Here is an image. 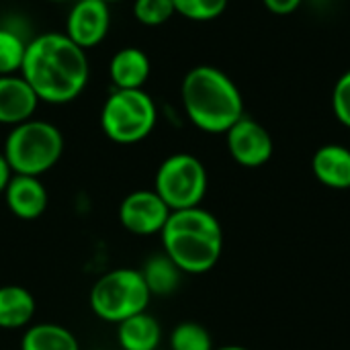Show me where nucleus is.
<instances>
[{
    "label": "nucleus",
    "mask_w": 350,
    "mask_h": 350,
    "mask_svg": "<svg viewBox=\"0 0 350 350\" xmlns=\"http://www.w3.org/2000/svg\"><path fill=\"white\" fill-rule=\"evenodd\" d=\"M41 103L66 105L78 98L90 76L86 51L66 33L47 31L27 41L18 72Z\"/></svg>",
    "instance_id": "1"
},
{
    "label": "nucleus",
    "mask_w": 350,
    "mask_h": 350,
    "mask_svg": "<svg viewBox=\"0 0 350 350\" xmlns=\"http://www.w3.org/2000/svg\"><path fill=\"white\" fill-rule=\"evenodd\" d=\"M189 121L205 133H226L244 117V100L234 80L213 66H195L180 84Z\"/></svg>",
    "instance_id": "2"
},
{
    "label": "nucleus",
    "mask_w": 350,
    "mask_h": 350,
    "mask_svg": "<svg viewBox=\"0 0 350 350\" xmlns=\"http://www.w3.org/2000/svg\"><path fill=\"white\" fill-rule=\"evenodd\" d=\"M160 236L164 254L189 275L211 271L224 250L221 224L201 205L172 211Z\"/></svg>",
    "instance_id": "3"
},
{
    "label": "nucleus",
    "mask_w": 350,
    "mask_h": 350,
    "mask_svg": "<svg viewBox=\"0 0 350 350\" xmlns=\"http://www.w3.org/2000/svg\"><path fill=\"white\" fill-rule=\"evenodd\" d=\"M2 154L14 174L41 176L59 162L64 135L53 123L33 117L8 131Z\"/></svg>",
    "instance_id": "4"
},
{
    "label": "nucleus",
    "mask_w": 350,
    "mask_h": 350,
    "mask_svg": "<svg viewBox=\"0 0 350 350\" xmlns=\"http://www.w3.org/2000/svg\"><path fill=\"white\" fill-rule=\"evenodd\" d=\"M156 121V103L144 88H115L100 109L105 135L121 146L144 142L154 131Z\"/></svg>",
    "instance_id": "5"
},
{
    "label": "nucleus",
    "mask_w": 350,
    "mask_h": 350,
    "mask_svg": "<svg viewBox=\"0 0 350 350\" xmlns=\"http://www.w3.org/2000/svg\"><path fill=\"white\" fill-rule=\"evenodd\" d=\"M152 293L142 277V271L115 269L105 273L90 289L92 314L109 324H121L123 320L148 312Z\"/></svg>",
    "instance_id": "6"
},
{
    "label": "nucleus",
    "mask_w": 350,
    "mask_h": 350,
    "mask_svg": "<svg viewBox=\"0 0 350 350\" xmlns=\"http://www.w3.org/2000/svg\"><path fill=\"white\" fill-rule=\"evenodd\" d=\"M154 191L170 211L199 207L207 193V170L193 154H172L158 166Z\"/></svg>",
    "instance_id": "7"
},
{
    "label": "nucleus",
    "mask_w": 350,
    "mask_h": 350,
    "mask_svg": "<svg viewBox=\"0 0 350 350\" xmlns=\"http://www.w3.org/2000/svg\"><path fill=\"white\" fill-rule=\"evenodd\" d=\"M170 213V207L160 199V195L154 189L133 191L119 205L121 226L135 236L162 234Z\"/></svg>",
    "instance_id": "8"
},
{
    "label": "nucleus",
    "mask_w": 350,
    "mask_h": 350,
    "mask_svg": "<svg viewBox=\"0 0 350 350\" xmlns=\"http://www.w3.org/2000/svg\"><path fill=\"white\" fill-rule=\"evenodd\" d=\"M111 29V10L105 0H76L66 16V35L84 51L105 41Z\"/></svg>",
    "instance_id": "9"
},
{
    "label": "nucleus",
    "mask_w": 350,
    "mask_h": 350,
    "mask_svg": "<svg viewBox=\"0 0 350 350\" xmlns=\"http://www.w3.org/2000/svg\"><path fill=\"white\" fill-rule=\"evenodd\" d=\"M226 142L230 156L246 168H258L267 164L273 156L271 133L254 119L242 117L226 131Z\"/></svg>",
    "instance_id": "10"
},
{
    "label": "nucleus",
    "mask_w": 350,
    "mask_h": 350,
    "mask_svg": "<svg viewBox=\"0 0 350 350\" xmlns=\"http://www.w3.org/2000/svg\"><path fill=\"white\" fill-rule=\"evenodd\" d=\"M39 98L21 74L0 76V123L18 125L33 119Z\"/></svg>",
    "instance_id": "11"
},
{
    "label": "nucleus",
    "mask_w": 350,
    "mask_h": 350,
    "mask_svg": "<svg viewBox=\"0 0 350 350\" xmlns=\"http://www.w3.org/2000/svg\"><path fill=\"white\" fill-rule=\"evenodd\" d=\"M6 207L12 215L25 221H33L41 217L47 209L49 197L47 189L39 180V176H27V174H12L6 191H4Z\"/></svg>",
    "instance_id": "12"
},
{
    "label": "nucleus",
    "mask_w": 350,
    "mask_h": 350,
    "mask_svg": "<svg viewBox=\"0 0 350 350\" xmlns=\"http://www.w3.org/2000/svg\"><path fill=\"white\" fill-rule=\"evenodd\" d=\"M152 72L150 55L139 47H121L109 62V78L115 88H144Z\"/></svg>",
    "instance_id": "13"
},
{
    "label": "nucleus",
    "mask_w": 350,
    "mask_h": 350,
    "mask_svg": "<svg viewBox=\"0 0 350 350\" xmlns=\"http://www.w3.org/2000/svg\"><path fill=\"white\" fill-rule=\"evenodd\" d=\"M312 170L314 176L330 189H350V150L338 144L322 146L312 158Z\"/></svg>",
    "instance_id": "14"
},
{
    "label": "nucleus",
    "mask_w": 350,
    "mask_h": 350,
    "mask_svg": "<svg viewBox=\"0 0 350 350\" xmlns=\"http://www.w3.org/2000/svg\"><path fill=\"white\" fill-rule=\"evenodd\" d=\"M162 340V328L148 312L135 314L117 324V342L121 350H156Z\"/></svg>",
    "instance_id": "15"
},
{
    "label": "nucleus",
    "mask_w": 350,
    "mask_h": 350,
    "mask_svg": "<svg viewBox=\"0 0 350 350\" xmlns=\"http://www.w3.org/2000/svg\"><path fill=\"white\" fill-rule=\"evenodd\" d=\"M37 304L29 289L21 285L0 287V328L16 330L31 324Z\"/></svg>",
    "instance_id": "16"
},
{
    "label": "nucleus",
    "mask_w": 350,
    "mask_h": 350,
    "mask_svg": "<svg viewBox=\"0 0 350 350\" xmlns=\"http://www.w3.org/2000/svg\"><path fill=\"white\" fill-rule=\"evenodd\" d=\"M21 350H80L76 336L59 324H33L21 338Z\"/></svg>",
    "instance_id": "17"
},
{
    "label": "nucleus",
    "mask_w": 350,
    "mask_h": 350,
    "mask_svg": "<svg viewBox=\"0 0 350 350\" xmlns=\"http://www.w3.org/2000/svg\"><path fill=\"white\" fill-rule=\"evenodd\" d=\"M142 277L152 295H170L178 289L183 271L166 254H158L148 258L142 269Z\"/></svg>",
    "instance_id": "18"
},
{
    "label": "nucleus",
    "mask_w": 350,
    "mask_h": 350,
    "mask_svg": "<svg viewBox=\"0 0 350 350\" xmlns=\"http://www.w3.org/2000/svg\"><path fill=\"white\" fill-rule=\"evenodd\" d=\"M27 41L12 29H0V76L18 74L25 59Z\"/></svg>",
    "instance_id": "19"
},
{
    "label": "nucleus",
    "mask_w": 350,
    "mask_h": 350,
    "mask_svg": "<svg viewBox=\"0 0 350 350\" xmlns=\"http://www.w3.org/2000/svg\"><path fill=\"white\" fill-rule=\"evenodd\" d=\"M172 350H213L211 334L197 322H183L170 334Z\"/></svg>",
    "instance_id": "20"
},
{
    "label": "nucleus",
    "mask_w": 350,
    "mask_h": 350,
    "mask_svg": "<svg viewBox=\"0 0 350 350\" xmlns=\"http://www.w3.org/2000/svg\"><path fill=\"white\" fill-rule=\"evenodd\" d=\"M228 2L230 0H172L176 14L197 23H207L221 16L228 8Z\"/></svg>",
    "instance_id": "21"
},
{
    "label": "nucleus",
    "mask_w": 350,
    "mask_h": 350,
    "mask_svg": "<svg viewBox=\"0 0 350 350\" xmlns=\"http://www.w3.org/2000/svg\"><path fill=\"white\" fill-rule=\"evenodd\" d=\"M176 14L172 0H133V16L146 27H160Z\"/></svg>",
    "instance_id": "22"
},
{
    "label": "nucleus",
    "mask_w": 350,
    "mask_h": 350,
    "mask_svg": "<svg viewBox=\"0 0 350 350\" xmlns=\"http://www.w3.org/2000/svg\"><path fill=\"white\" fill-rule=\"evenodd\" d=\"M332 111L345 127H350V70L336 80L332 92Z\"/></svg>",
    "instance_id": "23"
},
{
    "label": "nucleus",
    "mask_w": 350,
    "mask_h": 350,
    "mask_svg": "<svg viewBox=\"0 0 350 350\" xmlns=\"http://www.w3.org/2000/svg\"><path fill=\"white\" fill-rule=\"evenodd\" d=\"M262 2L275 14H291L299 8L304 0H262Z\"/></svg>",
    "instance_id": "24"
},
{
    "label": "nucleus",
    "mask_w": 350,
    "mask_h": 350,
    "mask_svg": "<svg viewBox=\"0 0 350 350\" xmlns=\"http://www.w3.org/2000/svg\"><path fill=\"white\" fill-rule=\"evenodd\" d=\"M12 174H14V172L10 170V166H8V162H6L4 154L0 152V195H4V191H6V187H8V183H10Z\"/></svg>",
    "instance_id": "25"
},
{
    "label": "nucleus",
    "mask_w": 350,
    "mask_h": 350,
    "mask_svg": "<svg viewBox=\"0 0 350 350\" xmlns=\"http://www.w3.org/2000/svg\"><path fill=\"white\" fill-rule=\"evenodd\" d=\"M213 350H248L244 347H221V349H213Z\"/></svg>",
    "instance_id": "26"
},
{
    "label": "nucleus",
    "mask_w": 350,
    "mask_h": 350,
    "mask_svg": "<svg viewBox=\"0 0 350 350\" xmlns=\"http://www.w3.org/2000/svg\"><path fill=\"white\" fill-rule=\"evenodd\" d=\"M47 2H66V0H47Z\"/></svg>",
    "instance_id": "27"
},
{
    "label": "nucleus",
    "mask_w": 350,
    "mask_h": 350,
    "mask_svg": "<svg viewBox=\"0 0 350 350\" xmlns=\"http://www.w3.org/2000/svg\"><path fill=\"white\" fill-rule=\"evenodd\" d=\"M105 2H109V4H111V2H117V0H105Z\"/></svg>",
    "instance_id": "28"
},
{
    "label": "nucleus",
    "mask_w": 350,
    "mask_h": 350,
    "mask_svg": "<svg viewBox=\"0 0 350 350\" xmlns=\"http://www.w3.org/2000/svg\"><path fill=\"white\" fill-rule=\"evenodd\" d=\"M90 350H109V349H90Z\"/></svg>",
    "instance_id": "29"
}]
</instances>
